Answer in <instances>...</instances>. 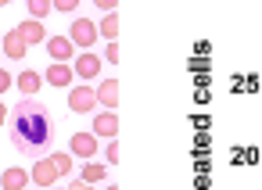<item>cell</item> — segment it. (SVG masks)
<instances>
[{
	"label": "cell",
	"instance_id": "cell-1",
	"mask_svg": "<svg viewBox=\"0 0 262 190\" xmlns=\"http://www.w3.org/2000/svg\"><path fill=\"white\" fill-rule=\"evenodd\" d=\"M8 133H11L15 151H22V154H29V158H43V154L51 151V140H54L51 111H47L36 97H22V101L11 108Z\"/></svg>",
	"mask_w": 262,
	"mask_h": 190
},
{
	"label": "cell",
	"instance_id": "cell-2",
	"mask_svg": "<svg viewBox=\"0 0 262 190\" xmlns=\"http://www.w3.org/2000/svg\"><path fill=\"white\" fill-rule=\"evenodd\" d=\"M97 22H90V18H76L72 22V33H69V40H72V47H83V51H90L94 43H97Z\"/></svg>",
	"mask_w": 262,
	"mask_h": 190
},
{
	"label": "cell",
	"instance_id": "cell-3",
	"mask_svg": "<svg viewBox=\"0 0 262 190\" xmlns=\"http://www.w3.org/2000/svg\"><path fill=\"white\" fill-rule=\"evenodd\" d=\"M69 108H72L76 115H86V111L97 108V93H94L90 86H72V90H69Z\"/></svg>",
	"mask_w": 262,
	"mask_h": 190
},
{
	"label": "cell",
	"instance_id": "cell-4",
	"mask_svg": "<svg viewBox=\"0 0 262 190\" xmlns=\"http://www.w3.org/2000/svg\"><path fill=\"white\" fill-rule=\"evenodd\" d=\"M58 179H61V172H58L54 158H40V161H36V169H33V186L47 190V186H54Z\"/></svg>",
	"mask_w": 262,
	"mask_h": 190
},
{
	"label": "cell",
	"instance_id": "cell-5",
	"mask_svg": "<svg viewBox=\"0 0 262 190\" xmlns=\"http://www.w3.org/2000/svg\"><path fill=\"white\" fill-rule=\"evenodd\" d=\"M72 72H76V79H97L101 76V58L90 54V51H83V54H76Z\"/></svg>",
	"mask_w": 262,
	"mask_h": 190
},
{
	"label": "cell",
	"instance_id": "cell-6",
	"mask_svg": "<svg viewBox=\"0 0 262 190\" xmlns=\"http://www.w3.org/2000/svg\"><path fill=\"white\" fill-rule=\"evenodd\" d=\"M76 47H72V40L69 36H47V54L54 58V65H69L76 54H72Z\"/></svg>",
	"mask_w": 262,
	"mask_h": 190
},
{
	"label": "cell",
	"instance_id": "cell-7",
	"mask_svg": "<svg viewBox=\"0 0 262 190\" xmlns=\"http://www.w3.org/2000/svg\"><path fill=\"white\" fill-rule=\"evenodd\" d=\"M0 51H4L11 61H22V58L29 54V43H26V40H22L15 29H11V33H4V36H0Z\"/></svg>",
	"mask_w": 262,
	"mask_h": 190
},
{
	"label": "cell",
	"instance_id": "cell-8",
	"mask_svg": "<svg viewBox=\"0 0 262 190\" xmlns=\"http://www.w3.org/2000/svg\"><path fill=\"white\" fill-rule=\"evenodd\" d=\"M115 133H119V115H115V111H97V118H94V136L115 140Z\"/></svg>",
	"mask_w": 262,
	"mask_h": 190
},
{
	"label": "cell",
	"instance_id": "cell-9",
	"mask_svg": "<svg viewBox=\"0 0 262 190\" xmlns=\"http://www.w3.org/2000/svg\"><path fill=\"white\" fill-rule=\"evenodd\" d=\"M15 33H18L29 47H33V43H47V29H43V22H36V18H26Z\"/></svg>",
	"mask_w": 262,
	"mask_h": 190
},
{
	"label": "cell",
	"instance_id": "cell-10",
	"mask_svg": "<svg viewBox=\"0 0 262 190\" xmlns=\"http://www.w3.org/2000/svg\"><path fill=\"white\" fill-rule=\"evenodd\" d=\"M29 186V169H4L0 172V190H26Z\"/></svg>",
	"mask_w": 262,
	"mask_h": 190
},
{
	"label": "cell",
	"instance_id": "cell-11",
	"mask_svg": "<svg viewBox=\"0 0 262 190\" xmlns=\"http://www.w3.org/2000/svg\"><path fill=\"white\" fill-rule=\"evenodd\" d=\"M94 93H97V104H104V111H115V104H119V83L115 79H101V86Z\"/></svg>",
	"mask_w": 262,
	"mask_h": 190
},
{
	"label": "cell",
	"instance_id": "cell-12",
	"mask_svg": "<svg viewBox=\"0 0 262 190\" xmlns=\"http://www.w3.org/2000/svg\"><path fill=\"white\" fill-rule=\"evenodd\" d=\"M15 86L22 90V97H36V93H40V86H43V76H40V72H33V68H26V72L15 79Z\"/></svg>",
	"mask_w": 262,
	"mask_h": 190
},
{
	"label": "cell",
	"instance_id": "cell-13",
	"mask_svg": "<svg viewBox=\"0 0 262 190\" xmlns=\"http://www.w3.org/2000/svg\"><path fill=\"white\" fill-rule=\"evenodd\" d=\"M72 154L76 158H94L97 154V136L94 133H76L72 136Z\"/></svg>",
	"mask_w": 262,
	"mask_h": 190
},
{
	"label": "cell",
	"instance_id": "cell-14",
	"mask_svg": "<svg viewBox=\"0 0 262 190\" xmlns=\"http://www.w3.org/2000/svg\"><path fill=\"white\" fill-rule=\"evenodd\" d=\"M72 79H76L72 65H51V68L43 72V83H51V86H69Z\"/></svg>",
	"mask_w": 262,
	"mask_h": 190
},
{
	"label": "cell",
	"instance_id": "cell-15",
	"mask_svg": "<svg viewBox=\"0 0 262 190\" xmlns=\"http://www.w3.org/2000/svg\"><path fill=\"white\" fill-rule=\"evenodd\" d=\"M79 179L94 186V183H101V179H108V169H104V165H97V161H86V165L79 169Z\"/></svg>",
	"mask_w": 262,
	"mask_h": 190
},
{
	"label": "cell",
	"instance_id": "cell-16",
	"mask_svg": "<svg viewBox=\"0 0 262 190\" xmlns=\"http://www.w3.org/2000/svg\"><path fill=\"white\" fill-rule=\"evenodd\" d=\"M97 33L108 43H119V15H104V22H97Z\"/></svg>",
	"mask_w": 262,
	"mask_h": 190
},
{
	"label": "cell",
	"instance_id": "cell-17",
	"mask_svg": "<svg viewBox=\"0 0 262 190\" xmlns=\"http://www.w3.org/2000/svg\"><path fill=\"white\" fill-rule=\"evenodd\" d=\"M47 11H54V4H51V0H33V4H29V15H33L36 22H40Z\"/></svg>",
	"mask_w": 262,
	"mask_h": 190
},
{
	"label": "cell",
	"instance_id": "cell-18",
	"mask_svg": "<svg viewBox=\"0 0 262 190\" xmlns=\"http://www.w3.org/2000/svg\"><path fill=\"white\" fill-rule=\"evenodd\" d=\"M51 158H54V165H58V172H61V176H69V172H72V154H61V151H58V154H51Z\"/></svg>",
	"mask_w": 262,
	"mask_h": 190
},
{
	"label": "cell",
	"instance_id": "cell-19",
	"mask_svg": "<svg viewBox=\"0 0 262 190\" xmlns=\"http://www.w3.org/2000/svg\"><path fill=\"white\" fill-rule=\"evenodd\" d=\"M54 8H58L61 15H76V11H79V4H76V0H58Z\"/></svg>",
	"mask_w": 262,
	"mask_h": 190
},
{
	"label": "cell",
	"instance_id": "cell-20",
	"mask_svg": "<svg viewBox=\"0 0 262 190\" xmlns=\"http://www.w3.org/2000/svg\"><path fill=\"white\" fill-rule=\"evenodd\" d=\"M104 61H112V65L119 61V43H108V47H104Z\"/></svg>",
	"mask_w": 262,
	"mask_h": 190
},
{
	"label": "cell",
	"instance_id": "cell-21",
	"mask_svg": "<svg viewBox=\"0 0 262 190\" xmlns=\"http://www.w3.org/2000/svg\"><path fill=\"white\" fill-rule=\"evenodd\" d=\"M8 86H15V79H11V72H8V68H0V93H4Z\"/></svg>",
	"mask_w": 262,
	"mask_h": 190
},
{
	"label": "cell",
	"instance_id": "cell-22",
	"mask_svg": "<svg viewBox=\"0 0 262 190\" xmlns=\"http://www.w3.org/2000/svg\"><path fill=\"white\" fill-rule=\"evenodd\" d=\"M108 161H112V165H119V144H115V140L108 144Z\"/></svg>",
	"mask_w": 262,
	"mask_h": 190
},
{
	"label": "cell",
	"instance_id": "cell-23",
	"mask_svg": "<svg viewBox=\"0 0 262 190\" xmlns=\"http://www.w3.org/2000/svg\"><path fill=\"white\" fill-rule=\"evenodd\" d=\"M69 190H94V186H90V183H83V179H72V183H69Z\"/></svg>",
	"mask_w": 262,
	"mask_h": 190
},
{
	"label": "cell",
	"instance_id": "cell-24",
	"mask_svg": "<svg viewBox=\"0 0 262 190\" xmlns=\"http://www.w3.org/2000/svg\"><path fill=\"white\" fill-rule=\"evenodd\" d=\"M8 118H11V108H4V101H0V126H4Z\"/></svg>",
	"mask_w": 262,
	"mask_h": 190
},
{
	"label": "cell",
	"instance_id": "cell-25",
	"mask_svg": "<svg viewBox=\"0 0 262 190\" xmlns=\"http://www.w3.org/2000/svg\"><path fill=\"white\" fill-rule=\"evenodd\" d=\"M104 190H119V186H115V183H108V186H104Z\"/></svg>",
	"mask_w": 262,
	"mask_h": 190
},
{
	"label": "cell",
	"instance_id": "cell-26",
	"mask_svg": "<svg viewBox=\"0 0 262 190\" xmlns=\"http://www.w3.org/2000/svg\"><path fill=\"white\" fill-rule=\"evenodd\" d=\"M54 190H69V186H54Z\"/></svg>",
	"mask_w": 262,
	"mask_h": 190
},
{
	"label": "cell",
	"instance_id": "cell-27",
	"mask_svg": "<svg viewBox=\"0 0 262 190\" xmlns=\"http://www.w3.org/2000/svg\"><path fill=\"white\" fill-rule=\"evenodd\" d=\"M26 190H40V186H26Z\"/></svg>",
	"mask_w": 262,
	"mask_h": 190
}]
</instances>
